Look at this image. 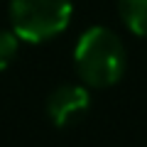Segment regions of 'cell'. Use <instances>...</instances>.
I'll return each mask as SVG.
<instances>
[{
	"instance_id": "cell-4",
	"label": "cell",
	"mask_w": 147,
	"mask_h": 147,
	"mask_svg": "<svg viewBox=\"0 0 147 147\" xmlns=\"http://www.w3.org/2000/svg\"><path fill=\"white\" fill-rule=\"evenodd\" d=\"M118 12L132 34L147 37V0H118Z\"/></svg>"
},
{
	"instance_id": "cell-2",
	"label": "cell",
	"mask_w": 147,
	"mask_h": 147,
	"mask_svg": "<svg viewBox=\"0 0 147 147\" xmlns=\"http://www.w3.org/2000/svg\"><path fill=\"white\" fill-rule=\"evenodd\" d=\"M74 15L71 0H10L12 32L22 42L42 44L59 37Z\"/></svg>"
},
{
	"instance_id": "cell-1",
	"label": "cell",
	"mask_w": 147,
	"mask_h": 147,
	"mask_svg": "<svg viewBox=\"0 0 147 147\" xmlns=\"http://www.w3.org/2000/svg\"><path fill=\"white\" fill-rule=\"evenodd\" d=\"M74 64L86 86L108 88L118 84L125 74V44L113 30L96 25L79 37L76 49H74Z\"/></svg>"
},
{
	"instance_id": "cell-5",
	"label": "cell",
	"mask_w": 147,
	"mask_h": 147,
	"mask_svg": "<svg viewBox=\"0 0 147 147\" xmlns=\"http://www.w3.org/2000/svg\"><path fill=\"white\" fill-rule=\"evenodd\" d=\"M20 49V37L10 30H0V71H5L17 57Z\"/></svg>"
},
{
	"instance_id": "cell-3",
	"label": "cell",
	"mask_w": 147,
	"mask_h": 147,
	"mask_svg": "<svg viewBox=\"0 0 147 147\" xmlns=\"http://www.w3.org/2000/svg\"><path fill=\"white\" fill-rule=\"evenodd\" d=\"M91 110V93L86 86L64 84L47 98V118L57 127H71Z\"/></svg>"
}]
</instances>
